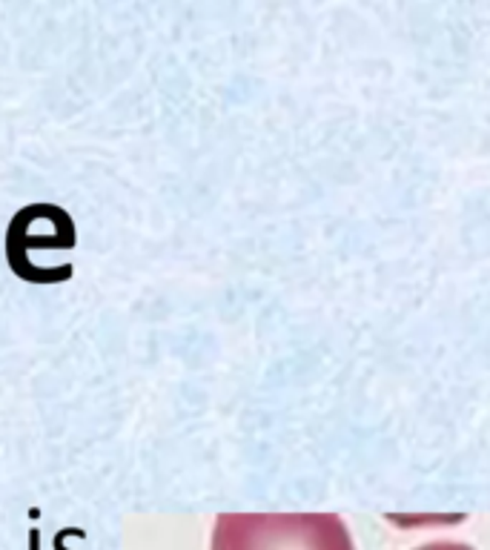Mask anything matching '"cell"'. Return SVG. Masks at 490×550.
I'll list each match as a JSON object with an SVG mask.
<instances>
[{"instance_id":"cell-1","label":"cell","mask_w":490,"mask_h":550,"mask_svg":"<svg viewBox=\"0 0 490 550\" xmlns=\"http://www.w3.org/2000/svg\"><path fill=\"white\" fill-rule=\"evenodd\" d=\"M210 550H356L335 514H221Z\"/></svg>"},{"instance_id":"cell-2","label":"cell","mask_w":490,"mask_h":550,"mask_svg":"<svg viewBox=\"0 0 490 550\" xmlns=\"http://www.w3.org/2000/svg\"><path fill=\"white\" fill-rule=\"evenodd\" d=\"M49 212H52V203H32V207H26L23 212H18L15 219H12L9 233H6V261L12 267V273H15L20 281H29V284H58V281L72 278L69 264L41 270V267H32L29 259H26V250H32V247L69 250V244L60 235H29L26 233V227H29L35 219H41V215H49Z\"/></svg>"},{"instance_id":"cell-3","label":"cell","mask_w":490,"mask_h":550,"mask_svg":"<svg viewBox=\"0 0 490 550\" xmlns=\"http://www.w3.org/2000/svg\"><path fill=\"white\" fill-rule=\"evenodd\" d=\"M416 550H473V547L459 545V542H433V545H424V547H416Z\"/></svg>"}]
</instances>
